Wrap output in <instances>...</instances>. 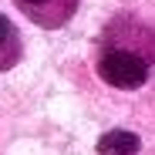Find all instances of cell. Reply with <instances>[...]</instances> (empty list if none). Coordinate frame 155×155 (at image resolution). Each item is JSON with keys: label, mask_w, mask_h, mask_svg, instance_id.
<instances>
[{"label": "cell", "mask_w": 155, "mask_h": 155, "mask_svg": "<svg viewBox=\"0 0 155 155\" xmlns=\"http://www.w3.org/2000/svg\"><path fill=\"white\" fill-rule=\"evenodd\" d=\"M98 74L101 81H108L111 88L121 91H135L148 81V61L138 54V51H128V47H108L98 61Z\"/></svg>", "instance_id": "cell-1"}, {"label": "cell", "mask_w": 155, "mask_h": 155, "mask_svg": "<svg viewBox=\"0 0 155 155\" xmlns=\"http://www.w3.org/2000/svg\"><path fill=\"white\" fill-rule=\"evenodd\" d=\"M138 135L125 132V128H115V132H105L98 138V155H138Z\"/></svg>", "instance_id": "cell-3"}, {"label": "cell", "mask_w": 155, "mask_h": 155, "mask_svg": "<svg viewBox=\"0 0 155 155\" xmlns=\"http://www.w3.org/2000/svg\"><path fill=\"white\" fill-rule=\"evenodd\" d=\"M20 58V37L14 31V24L0 14V68H10Z\"/></svg>", "instance_id": "cell-4"}, {"label": "cell", "mask_w": 155, "mask_h": 155, "mask_svg": "<svg viewBox=\"0 0 155 155\" xmlns=\"http://www.w3.org/2000/svg\"><path fill=\"white\" fill-rule=\"evenodd\" d=\"M17 4H20V10L27 17H34L41 27H61L71 17L78 0H17Z\"/></svg>", "instance_id": "cell-2"}]
</instances>
